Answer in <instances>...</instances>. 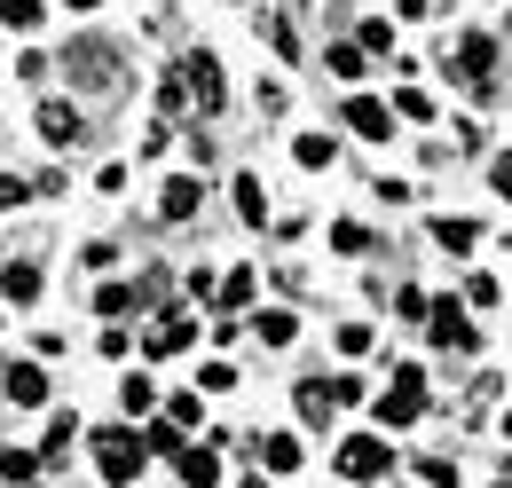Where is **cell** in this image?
Wrapping results in <instances>:
<instances>
[{"label": "cell", "instance_id": "obj_1", "mask_svg": "<svg viewBox=\"0 0 512 488\" xmlns=\"http://www.w3.org/2000/svg\"><path fill=\"white\" fill-rule=\"evenodd\" d=\"M394 465H402V449H394L379 426L347 433V441L331 449V473H339V488H379V481H394Z\"/></svg>", "mask_w": 512, "mask_h": 488}, {"label": "cell", "instance_id": "obj_2", "mask_svg": "<svg viewBox=\"0 0 512 488\" xmlns=\"http://www.w3.org/2000/svg\"><path fill=\"white\" fill-rule=\"evenodd\" d=\"M426 410H434V394H426V363H394V386L371 394V426H379V433H410Z\"/></svg>", "mask_w": 512, "mask_h": 488}, {"label": "cell", "instance_id": "obj_3", "mask_svg": "<svg viewBox=\"0 0 512 488\" xmlns=\"http://www.w3.org/2000/svg\"><path fill=\"white\" fill-rule=\"evenodd\" d=\"M174 87H182V103H197V111H221L229 103V79H221L213 48H190V56L174 63Z\"/></svg>", "mask_w": 512, "mask_h": 488}, {"label": "cell", "instance_id": "obj_4", "mask_svg": "<svg viewBox=\"0 0 512 488\" xmlns=\"http://www.w3.org/2000/svg\"><path fill=\"white\" fill-rule=\"evenodd\" d=\"M95 457H103V481H111V488L142 481V465H150V449H142V433H134V426H103V433H95Z\"/></svg>", "mask_w": 512, "mask_h": 488}, {"label": "cell", "instance_id": "obj_5", "mask_svg": "<svg viewBox=\"0 0 512 488\" xmlns=\"http://www.w3.org/2000/svg\"><path fill=\"white\" fill-rule=\"evenodd\" d=\"M426 339L442 355H481V331H473V307L465 300H434L426 307Z\"/></svg>", "mask_w": 512, "mask_h": 488}, {"label": "cell", "instance_id": "obj_6", "mask_svg": "<svg viewBox=\"0 0 512 488\" xmlns=\"http://www.w3.org/2000/svg\"><path fill=\"white\" fill-rule=\"evenodd\" d=\"M449 79H457V87H473V95H489V79H497V40H489V32H465Z\"/></svg>", "mask_w": 512, "mask_h": 488}, {"label": "cell", "instance_id": "obj_7", "mask_svg": "<svg viewBox=\"0 0 512 488\" xmlns=\"http://www.w3.org/2000/svg\"><path fill=\"white\" fill-rule=\"evenodd\" d=\"M64 71L79 87H119V48H111V40H79L64 56Z\"/></svg>", "mask_w": 512, "mask_h": 488}, {"label": "cell", "instance_id": "obj_8", "mask_svg": "<svg viewBox=\"0 0 512 488\" xmlns=\"http://www.w3.org/2000/svg\"><path fill=\"white\" fill-rule=\"evenodd\" d=\"M190 339H197V323L182 315V307H166V315H150V331H142V355H150V363H166V355H182Z\"/></svg>", "mask_w": 512, "mask_h": 488}, {"label": "cell", "instance_id": "obj_9", "mask_svg": "<svg viewBox=\"0 0 512 488\" xmlns=\"http://www.w3.org/2000/svg\"><path fill=\"white\" fill-rule=\"evenodd\" d=\"M300 465H308V441H300V433H292V426L260 433V473H268V481H292Z\"/></svg>", "mask_w": 512, "mask_h": 488}, {"label": "cell", "instance_id": "obj_10", "mask_svg": "<svg viewBox=\"0 0 512 488\" xmlns=\"http://www.w3.org/2000/svg\"><path fill=\"white\" fill-rule=\"evenodd\" d=\"M347 134H363V142H394V103H379V95H347Z\"/></svg>", "mask_w": 512, "mask_h": 488}, {"label": "cell", "instance_id": "obj_11", "mask_svg": "<svg viewBox=\"0 0 512 488\" xmlns=\"http://www.w3.org/2000/svg\"><path fill=\"white\" fill-rule=\"evenodd\" d=\"M245 339H260L268 355H284V347L300 339V315H292V307H253V315H245Z\"/></svg>", "mask_w": 512, "mask_h": 488}, {"label": "cell", "instance_id": "obj_12", "mask_svg": "<svg viewBox=\"0 0 512 488\" xmlns=\"http://www.w3.org/2000/svg\"><path fill=\"white\" fill-rule=\"evenodd\" d=\"M0 394H8V410H48V370L40 363H8L0 370Z\"/></svg>", "mask_w": 512, "mask_h": 488}, {"label": "cell", "instance_id": "obj_13", "mask_svg": "<svg viewBox=\"0 0 512 488\" xmlns=\"http://www.w3.org/2000/svg\"><path fill=\"white\" fill-rule=\"evenodd\" d=\"M197 205H205V182H197V174H174V182L158 189V221H197Z\"/></svg>", "mask_w": 512, "mask_h": 488}, {"label": "cell", "instance_id": "obj_14", "mask_svg": "<svg viewBox=\"0 0 512 488\" xmlns=\"http://www.w3.org/2000/svg\"><path fill=\"white\" fill-rule=\"evenodd\" d=\"M221 473H229V465H221V449H182V457H174V481L182 488H221Z\"/></svg>", "mask_w": 512, "mask_h": 488}, {"label": "cell", "instance_id": "obj_15", "mask_svg": "<svg viewBox=\"0 0 512 488\" xmlns=\"http://www.w3.org/2000/svg\"><path fill=\"white\" fill-rule=\"evenodd\" d=\"M40 134H48V150H71V142L87 134L79 103H56V95H48V103H40Z\"/></svg>", "mask_w": 512, "mask_h": 488}, {"label": "cell", "instance_id": "obj_16", "mask_svg": "<svg viewBox=\"0 0 512 488\" xmlns=\"http://www.w3.org/2000/svg\"><path fill=\"white\" fill-rule=\"evenodd\" d=\"M292 418H300L308 433L339 418V410H331V386H323V378H300V386H292Z\"/></svg>", "mask_w": 512, "mask_h": 488}, {"label": "cell", "instance_id": "obj_17", "mask_svg": "<svg viewBox=\"0 0 512 488\" xmlns=\"http://www.w3.org/2000/svg\"><path fill=\"white\" fill-rule=\"evenodd\" d=\"M119 410H127V418H150V410H158V378H150V370H127V378H119Z\"/></svg>", "mask_w": 512, "mask_h": 488}, {"label": "cell", "instance_id": "obj_18", "mask_svg": "<svg viewBox=\"0 0 512 488\" xmlns=\"http://www.w3.org/2000/svg\"><path fill=\"white\" fill-rule=\"evenodd\" d=\"M253 292H260V276H253V268H229V276H221V292H213V307H221V315L237 323V307H253Z\"/></svg>", "mask_w": 512, "mask_h": 488}, {"label": "cell", "instance_id": "obj_19", "mask_svg": "<svg viewBox=\"0 0 512 488\" xmlns=\"http://www.w3.org/2000/svg\"><path fill=\"white\" fill-rule=\"evenodd\" d=\"M0 300H8V307H32V300H40V268H32V260L0 268Z\"/></svg>", "mask_w": 512, "mask_h": 488}, {"label": "cell", "instance_id": "obj_20", "mask_svg": "<svg viewBox=\"0 0 512 488\" xmlns=\"http://www.w3.org/2000/svg\"><path fill=\"white\" fill-rule=\"evenodd\" d=\"M142 449H150V457H182V449H190V433L174 426V418H150V426H142Z\"/></svg>", "mask_w": 512, "mask_h": 488}, {"label": "cell", "instance_id": "obj_21", "mask_svg": "<svg viewBox=\"0 0 512 488\" xmlns=\"http://www.w3.org/2000/svg\"><path fill=\"white\" fill-rule=\"evenodd\" d=\"M331 347H339V355H347V363H363V355H371V347H379V331H371V323H363V315H355V323H339V331H331Z\"/></svg>", "mask_w": 512, "mask_h": 488}, {"label": "cell", "instance_id": "obj_22", "mask_svg": "<svg viewBox=\"0 0 512 488\" xmlns=\"http://www.w3.org/2000/svg\"><path fill=\"white\" fill-rule=\"evenodd\" d=\"M0 24L8 32H40L48 24V0H0Z\"/></svg>", "mask_w": 512, "mask_h": 488}, {"label": "cell", "instance_id": "obj_23", "mask_svg": "<svg viewBox=\"0 0 512 488\" xmlns=\"http://www.w3.org/2000/svg\"><path fill=\"white\" fill-rule=\"evenodd\" d=\"M71 441H79V418H71V410H56V418H48V441H40V465H56Z\"/></svg>", "mask_w": 512, "mask_h": 488}, {"label": "cell", "instance_id": "obj_24", "mask_svg": "<svg viewBox=\"0 0 512 488\" xmlns=\"http://www.w3.org/2000/svg\"><path fill=\"white\" fill-rule=\"evenodd\" d=\"M410 473H418V488H457V481H465V465H457V457H418Z\"/></svg>", "mask_w": 512, "mask_h": 488}, {"label": "cell", "instance_id": "obj_25", "mask_svg": "<svg viewBox=\"0 0 512 488\" xmlns=\"http://www.w3.org/2000/svg\"><path fill=\"white\" fill-rule=\"evenodd\" d=\"M134 307H142L134 284H95V315H111V323H119V315H134Z\"/></svg>", "mask_w": 512, "mask_h": 488}, {"label": "cell", "instance_id": "obj_26", "mask_svg": "<svg viewBox=\"0 0 512 488\" xmlns=\"http://www.w3.org/2000/svg\"><path fill=\"white\" fill-rule=\"evenodd\" d=\"M229 189H237V213H245V221L260 229V221H268V189H260V174H237Z\"/></svg>", "mask_w": 512, "mask_h": 488}, {"label": "cell", "instance_id": "obj_27", "mask_svg": "<svg viewBox=\"0 0 512 488\" xmlns=\"http://www.w3.org/2000/svg\"><path fill=\"white\" fill-rule=\"evenodd\" d=\"M292 158L316 174V166H331V158H339V142H331V134H292Z\"/></svg>", "mask_w": 512, "mask_h": 488}, {"label": "cell", "instance_id": "obj_28", "mask_svg": "<svg viewBox=\"0 0 512 488\" xmlns=\"http://www.w3.org/2000/svg\"><path fill=\"white\" fill-rule=\"evenodd\" d=\"M331 252H339V260H363V252H371V229H363V221H331Z\"/></svg>", "mask_w": 512, "mask_h": 488}, {"label": "cell", "instance_id": "obj_29", "mask_svg": "<svg viewBox=\"0 0 512 488\" xmlns=\"http://www.w3.org/2000/svg\"><path fill=\"white\" fill-rule=\"evenodd\" d=\"M323 386H331V410H355V402H371V394H363V370H331Z\"/></svg>", "mask_w": 512, "mask_h": 488}, {"label": "cell", "instance_id": "obj_30", "mask_svg": "<svg viewBox=\"0 0 512 488\" xmlns=\"http://www.w3.org/2000/svg\"><path fill=\"white\" fill-rule=\"evenodd\" d=\"M434 244H442V252H473V244H481V221H434Z\"/></svg>", "mask_w": 512, "mask_h": 488}, {"label": "cell", "instance_id": "obj_31", "mask_svg": "<svg viewBox=\"0 0 512 488\" xmlns=\"http://www.w3.org/2000/svg\"><path fill=\"white\" fill-rule=\"evenodd\" d=\"M32 473H40V449H0V481L32 488Z\"/></svg>", "mask_w": 512, "mask_h": 488}, {"label": "cell", "instance_id": "obj_32", "mask_svg": "<svg viewBox=\"0 0 512 488\" xmlns=\"http://www.w3.org/2000/svg\"><path fill=\"white\" fill-rule=\"evenodd\" d=\"M229 386H237V363H221V355L197 363V394H229Z\"/></svg>", "mask_w": 512, "mask_h": 488}, {"label": "cell", "instance_id": "obj_33", "mask_svg": "<svg viewBox=\"0 0 512 488\" xmlns=\"http://www.w3.org/2000/svg\"><path fill=\"white\" fill-rule=\"evenodd\" d=\"M166 418H174V426L190 433L197 418H205V394H197V386H190V394H174V402H166Z\"/></svg>", "mask_w": 512, "mask_h": 488}, {"label": "cell", "instance_id": "obj_34", "mask_svg": "<svg viewBox=\"0 0 512 488\" xmlns=\"http://www.w3.org/2000/svg\"><path fill=\"white\" fill-rule=\"evenodd\" d=\"M260 32H268V48H276V56H300V32H292L284 16H260Z\"/></svg>", "mask_w": 512, "mask_h": 488}, {"label": "cell", "instance_id": "obj_35", "mask_svg": "<svg viewBox=\"0 0 512 488\" xmlns=\"http://www.w3.org/2000/svg\"><path fill=\"white\" fill-rule=\"evenodd\" d=\"M394 119H434V95H426V87H402V95H394Z\"/></svg>", "mask_w": 512, "mask_h": 488}, {"label": "cell", "instance_id": "obj_36", "mask_svg": "<svg viewBox=\"0 0 512 488\" xmlns=\"http://www.w3.org/2000/svg\"><path fill=\"white\" fill-rule=\"evenodd\" d=\"M497 292H505L497 276H465V307H497Z\"/></svg>", "mask_w": 512, "mask_h": 488}, {"label": "cell", "instance_id": "obj_37", "mask_svg": "<svg viewBox=\"0 0 512 488\" xmlns=\"http://www.w3.org/2000/svg\"><path fill=\"white\" fill-rule=\"evenodd\" d=\"M323 63H331L339 79H363V48H323Z\"/></svg>", "mask_w": 512, "mask_h": 488}, {"label": "cell", "instance_id": "obj_38", "mask_svg": "<svg viewBox=\"0 0 512 488\" xmlns=\"http://www.w3.org/2000/svg\"><path fill=\"white\" fill-rule=\"evenodd\" d=\"M24 197H32V182H24V174H0V213H16Z\"/></svg>", "mask_w": 512, "mask_h": 488}, {"label": "cell", "instance_id": "obj_39", "mask_svg": "<svg viewBox=\"0 0 512 488\" xmlns=\"http://www.w3.org/2000/svg\"><path fill=\"white\" fill-rule=\"evenodd\" d=\"M426 307H434L426 292H394V315H402V323H426Z\"/></svg>", "mask_w": 512, "mask_h": 488}, {"label": "cell", "instance_id": "obj_40", "mask_svg": "<svg viewBox=\"0 0 512 488\" xmlns=\"http://www.w3.org/2000/svg\"><path fill=\"white\" fill-rule=\"evenodd\" d=\"M95 347H103V355H111V363H127V355H134V331H103V339H95Z\"/></svg>", "mask_w": 512, "mask_h": 488}, {"label": "cell", "instance_id": "obj_41", "mask_svg": "<svg viewBox=\"0 0 512 488\" xmlns=\"http://www.w3.org/2000/svg\"><path fill=\"white\" fill-rule=\"evenodd\" d=\"M489 182H497V197H512V150L497 158V166H489Z\"/></svg>", "mask_w": 512, "mask_h": 488}, {"label": "cell", "instance_id": "obj_42", "mask_svg": "<svg viewBox=\"0 0 512 488\" xmlns=\"http://www.w3.org/2000/svg\"><path fill=\"white\" fill-rule=\"evenodd\" d=\"M497 433H505V441H512V410H497Z\"/></svg>", "mask_w": 512, "mask_h": 488}, {"label": "cell", "instance_id": "obj_43", "mask_svg": "<svg viewBox=\"0 0 512 488\" xmlns=\"http://www.w3.org/2000/svg\"><path fill=\"white\" fill-rule=\"evenodd\" d=\"M245 488H284V481H268V473H253V481H245Z\"/></svg>", "mask_w": 512, "mask_h": 488}, {"label": "cell", "instance_id": "obj_44", "mask_svg": "<svg viewBox=\"0 0 512 488\" xmlns=\"http://www.w3.org/2000/svg\"><path fill=\"white\" fill-rule=\"evenodd\" d=\"M489 488H512V465H505V473H497V481H489Z\"/></svg>", "mask_w": 512, "mask_h": 488}, {"label": "cell", "instance_id": "obj_45", "mask_svg": "<svg viewBox=\"0 0 512 488\" xmlns=\"http://www.w3.org/2000/svg\"><path fill=\"white\" fill-rule=\"evenodd\" d=\"M505 40H512V8H505Z\"/></svg>", "mask_w": 512, "mask_h": 488}, {"label": "cell", "instance_id": "obj_46", "mask_svg": "<svg viewBox=\"0 0 512 488\" xmlns=\"http://www.w3.org/2000/svg\"><path fill=\"white\" fill-rule=\"evenodd\" d=\"M71 8H95V0H71Z\"/></svg>", "mask_w": 512, "mask_h": 488}, {"label": "cell", "instance_id": "obj_47", "mask_svg": "<svg viewBox=\"0 0 512 488\" xmlns=\"http://www.w3.org/2000/svg\"><path fill=\"white\" fill-rule=\"evenodd\" d=\"M0 323H8V315H0Z\"/></svg>", "mask_w": 512, "mask_h": 488}]
</instances>
